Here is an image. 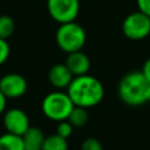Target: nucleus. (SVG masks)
Listing matches in <instances>:
<instances>
[{"label": "nucleus", "mask_w": 150, "mask_h": 150, "mask_svg": "<svg viewBox=\"0 0 150 150\" xmlns=\"http://www.w3.org/2000/svg\"><path fill=\"white\" fill-rule=\"evenodd\" d=\"M9 53H11V48H9V45L7 42V40L5 39H0V66L4 64L8 56H9Z\"/></svg>", "instance_id": "18"}, {"label": "nucleus", "mask_w": 150, "mask_h": 150, "mask_svg": "<svg viewBox=\"0 0 150 150\" xmlns=\"http://www.w3.org/2000/svg\"><path fill=\"white\" fill-rule=\"evenodd\" d=\"M64 64L67 66V68L70 70V73L74 76L88 74V71L90 69V60L81 50L69 53Z\"/></svg>", "instance_id": "9"}, {"label": "nucleus", "mask_w": 150, "mask_h": 150, "mask_svg": "<svg viewBox=\"0 0 150 150\" xmlns=\"http://www.w3.org/2000/svg\"><path fill=\"white\" fill-rule=\"evenodd\" d=\"M25 150H42L45 142V134L36 127H29L28 130L21 136Z\"/></svg>", "instance_id": "11"}, {"label": "nucleus", "mask_w": 150, "mask_h": 150, "mask_svg": "<svg viewBox=\"0 0 150 150\" xmlns=\"http://www.w3.org/2000/svg\"><path fill=\"white\" fill-rule=\"evenodd\" d=\"M150 83L145 80L141 70L125 74L118 83V96L123 103L130 107H138L148 103Z\"/></svg>", "instance_id": "2"}, {"label": "nucleus", "mask_w": 150, "mask_h": 150, "mask_svg": "<svg viewBox=\"0 0 150 150\" xmlns=\"http://www.w3.org/2000/svg\"><path fill=\"white\" fill-rule=\"evenodd\" d=\"M148 102H150V90H149V95H148Z\"/></svg>", "instance_id": "22"}, {"label": "nucleus", "mask_w": 150, "mask_h": 150, "mask_svg": "<svg viewBox=\"0 0 150 150\" xmlns=\"http://www.w3.org/2000/svg\"><path fill=\"white\" fill-rule=\"evenodd\" d=\"M67 94L74 105L90 108L97 105L103 100L104 87L98 79L89 74H84L74 76L67 88Z\"/></svg>", "instance_id": "1"}, {"label": "nucleus", "mask_w": 150, "mask_h": 150, "mask_svg": "<svg viewBox=\"0 0 150 150\" xmlns=\"http://www.w3.org/2000/svg\"><path fill=\"white\" fill-rule=\"evenodd\" d=\"M74 107V103L71 102L69 95L67 91H52L47 94L41 103V110L43 115L55 122H60L63 120H67L71 109Z\"/></svg>", "instance_id": "4"}, {"label": "nucleus", "mask_w": 150, "mask_h": 150, "mask_svg": "<svg viewBox=\"0 0 150 150\" xmlns=\"http://www.w3.org/2000/svg\"><path fill=\"white\" fill-rule=\"evenodd\" d=\"M0 150H25L21 136L6 132L0 136Z\"/></svg>", "instance_id": "12"}, {"label": "nucleus", "mask_w": 150, "mask_h": 150, "mask_svg": "<svg viewBox=\"0 0 150 150\" xmlns=\"http://www.w3.org/2000/svg\"><path fill=\"white\" fill-rule=\"evenodd\" d=\"M26 79L18 73H9L0 79V90L7 98L21 97L27 91Z\"/></svg>", "instance_id": "8"}, {"label": "nucleus", "mask_w": 150, "mask_h": 150, "mask_svg": "<svg viewBox=\"0 0 150 150\" xmlns=\"http://www.w3.org/2000/svg\"><path fill=\"white\" fill-rule=\"evenodd\" d=\"M47 9L59 23L75 21L80 12V0H47Z\"/></svg>", "instance_id": "6"}, {"label": "nucleus", "mask_w": 150, "mask_h": 150, "mask_svg": "<svg viewBox=\"0 0 150 150\" xmlns=\"http://www.w3.org/2000/svg\"><path fill=\"white\" fill-rule=\"evenodd\" d=\"M56 43L61 50L69 54L73 52L81 50L86 45L87 34L84 28L75 21L60 23L56 34Z\"/></svg>", "instance_id": "3"}, {"label": "nucleus", "mask_w": 150, "mask_h": 150, "mask_svg": "<svg viewBox=\"0 0 150 150\" xmlns=\"http://www.w3.org/2000/svg\"><path fill=\"white\" fill-rule=\"evenodd\" d=\"M81 150H103V146L98 139L94 137H89L82 142Z\"/></svg>", "instance_id": "17"}, {"label": "nucleus", "mask_w": 150, "mask_h": 150, "mask_svg": "<svg viewBox=\"0 0 150 150\" xmlns=\"http://www.w3.org/2000/svg\"><path fill=\"white\" fill-rule=\"evenodd\" d=\"M141 73L143 74V76L145 77V80L150 83V57L146 59L142 66V69H141Z\"/></svg>", "instance_id": "20"}, {"label": "nucleus", "mask_w": 150, "mask_h": 150, "mask_svg": "<svg viewBox=\"0 0 150 150\" xmlns=\"http://www.w3.org/2000/svg\"><path fill=\"white\" fill-rule=\"evenodd\" d=\"M2 122L6 129V132H9L16 136H22L30 127L27 114L19 108H12L7 110L4 115Z\"/></svg>", "instance_id": "7"}, {"label": "nucleus", "mask_w": 150, "mask_h": 150, "mask_svg": "<svg viewBox=\"0 0 150 150\" xmlns=\"http://www.w3.org/2000/svg\"><path fill=\"white\" fill-rule=\"evenodd\" d=\"M57 123H59V124H57V127H56V132H55V134H57L59 136H61V137L68 139V138L71 136V134H73L74 127L70 124V122H69L68 120H63V121H60V122H57Z\"/></svg>", "instance_id": "16"}, {"label": "nucleus", "mask_w": 150, "mask_h": 150, "mask_svg": "<svg viewBox=\"0 0 150 150\" xmlns=\"http://www.w3.org/2000/svg\"><path fill=\"white\" fill-rule=\"evenodd\" d=\"M15 25L9 15H0V39L7 40L12 36Z\"/></svg>", "instance_id": "15"}, {"label": "nucleus", "mask_w": 150, "mask_h": 150, "mask_svg": "<svg viewBox=\"0 0 150 150\" xmlns=\"http://www.w3.org/2000/svg\"><path fill=\"white\" fill-rule=\"evenodd\" d=\"M42 150H68V142L57 134H53L46 136Z\"/></svg>", "instance_id": "14"}, {"label": "nucleus", "mask_w": 150, "mask_h": 150, "mask_svg": "<svg viewBox=\"0 0 150 150\" xmlns=\"http://www.w3.org/2000/svg\"><path fill=\"white\" fill-rule=\"evenodd\" d=\"M122 32L130 40H143L150 35V16L136 11L128 14L122 22Z\"/></svg>", "instance_id": "5"}, {"label": "nucleus", "mask_w": 150, "mask_h": 150, "mask_svg": "<svg viewBox=\"0 0 150 150\" xmlns=\"http://www.w3.org/2000/svg\"><path fill=\"white\" fill-rule=\"evenodd\" d=\"M67 120L70 122V124L74 128H81V127L86 125L88 122V112H87L86 108L74 105Z\"/></svg>", "instance_id": "13"}, {"label": "nucleus", "mask_w": 150, "mask_h": 150, "mask_svg": "<svg viewBox=\"0 0 150 150\" xmlns=\"http://www.w3.org/2000/svg\"><path fill=\"white\" fill-rule=\"evenodd\" d=\"M73 79H74V75L70 73V70L67 68L64 63L54 64L48 73V80L50 84L57 89L68 88Z\"/></svg>", "instance_id": "10"}, {"label": "nucleus", "mask_w": 150, "mask_h": 150, "mask_svg": "<svg viewBox=\"0 0 150 150\" xmlns=\"http://www.w3.org/2000/svg\"><path fill=\"white\" fill-rule=\"evenodd\" d=\"M6 103H7V97H6V96L2 94V91L0 90V115L5 111Z\"/></svg>", "instance_id": "21"}, {"label": "nucleus", "mask_w": 150, "mask_h": 150, "mask_svg": "<svg viewBox=\"0 0 150 150\" xmlns=\"http://www.w3.org/2000/svg\"><path fill=\"white\" fill-rule=\"evenodd\" d=\"M138 11L150 16V0H136Z\"/></svg>", "instance_id": "19"}]
</instances>
